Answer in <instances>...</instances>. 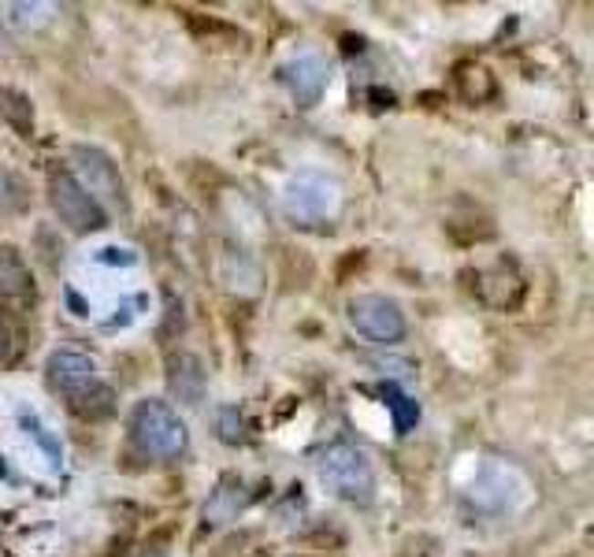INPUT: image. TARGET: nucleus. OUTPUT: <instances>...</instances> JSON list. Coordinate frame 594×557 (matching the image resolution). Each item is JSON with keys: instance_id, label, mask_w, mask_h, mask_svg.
Segmentation results:
<instances>
[{"instance_id": "11", "label": "nucleus", "mask_w": 594, "mask_h": 557, "mask_svg": "<svg viewBox=\"0 0 594 557\" xmlns=\"http://www.w3.org/2000/svg\"><path fill=\"white\" fill-rule=\"evenodd\" d=\"M0 120H5L16 134L30 138L34 134V104H30V97L12 89V86H0Z\"/></svg>"}, {"instance_id": "19", "label": "nucleus", "mask_w": 594, "mask_h": 557, "mask_svg": "<svg viewBox=\"0 0 594 557\" xmlns=\"http://www.w3.org/2000/svg\"><path fill=\"white\" fill-rule=\"evenodd\" d=\"M234 416H238L234 409H224V416H220V420H224V438H227V442H238V438H242V427H231Z\"/></svg>"}, {"instance_id": "6", "label": "nucleus", "mask_w": 594, "mask_h": 557, "mask_svg": "<svg viewBox=\"0 0 594 557\" xmlns=\"http://www.w3.org/2000/svg\"><path fill=\"white\" fill-rule=\"evenodd\" d=\"M48 201H52V212L60 215V223H68L75 235L100 231L104 223H108L104 208H100L68 172H57V175L48 179Z\"/></svg>"}, {"instance_id": "3", "label": "nucleus", "mask_w": 594, "mask_h": 557, "mask_svg": "<svg viewBox=\"0 0 594 557\" xmlns=\"http://www.w3.org/2000/svg\"><path fill=\"white\" fill-rule=\"evenodd\" d=\"M283 212L294 223H323L342 212V186L323 172H297L283 186Z\"/></svg>"}, {"instance_id": "14", "label": "nucleus", "mask_w": 594, "mask_h": 557, "mask_svg": "<svg viewBox=\"0 0 594 557\" xmlns=\"http://www.w3.org/2000/svg\"><path fill=\"white\" fill-rule=\"evenodd\" d=\"M71 409H75L78 416L100 420V416L112 413V390L100 386V383H93V386H86V390H82V394H75V398H71Z\"/></svg>"}, {"instance_id": "5", "label": "nucleus", "mask_w": 594, "mask_h": 557, "mask_svg": "<svg viewBox=\"0 0 594 557\" xmlns=\"http://www.w3.org/2000/svg\"><path fill=\"white\" fill-rule=\"evenodd\" d=\"M349 323L364 334V339L380 342V346L401 342L405 331H409L401 305L394 298H387V294H357L349 301Z\"/></svg>"}, {"instance_id": "8", "label": "nucleus", "mask_w": 594, "mask_h": 557, "mask_svg": "<svg viewBox=\"0 0 594 557\" xmlns=\"http://www.w3.org/2000/svg\"><path fill=\"white\" fill-rule=\"evenodd\" d=\"M283 75H287V82H290V89H294V97H297L301 108L319 104L323 89H328V79H331L328 75V64H323V56H316V52L294 56Z\"/></svg>"}, {"instance_id": "4", "label": "nucleus", "mask_w": 594, "mask_h": 557, "mask_svg": "<svg viewBox=\"0 0 594 557\" xmlns=\"http://www.w3.org/2000/svg\"><path fill=\"white\" fill-rule=\"evenodd\" d=\"M100 208L104 205H120L127 208V186H123V175L116 160L100 152L97 145H75L71 149V172H68Z\"/></svg>"}, {"instance_id": "18", "label": "nucleus", "mask_w": 594, "mask_h": 557, "mask_svg": "<svg viewBox=\"0 0 594 557\" xmlns=\"http://www.w3.org/2000/svg\"><path fill=\"white\" fill-rule=\"evenodd\" d=\"M100 260H104V264H134V253H130V249L108 246V249H100Z\"/></svg>"}, {"instance_id": "9", "label": "nucleus", "mask_w": 594, "mask_h": 557, "mask_svg": "<svg viewBox=\"0 0 594 557\" xmlns=\"http://www.w3.org/2000/svg\"><path fill=\"white\" fill-rule=\"evenodd\" d=\"M48 383L64 390V394H82L86 386L97 383V364L86 357V353H75V350H60L48 357Z\"/></svg>"}, {"instance_id": "2", "label": "nucleus", "mask_w": 594, "mask_h": 557, "mask_svg": "<svg viewBox=\"0 0 594 557\" xmlns=\"http://www.w3.org/2000/svg\"><path fill=\"white\" fill-rule=\"evenodd\" d=\"M130 431H134V438H138V446H141L145 454L164 457V461L179 457L186 450V438H190L182 416L168 402H160V398H141L134 405Z\"/></svg>"}, {"instance_id": "20", "label": "nucleus", "mask_w": 594, "mask_h": 557, "mask_svg": "<svg viewBox=\"0 0 594 557\" xmlns=\"http://www.w3.org/2000/svg\"><path fill=\"white\" fill-rule=\"evenodd\" d=\"M0 48H5V41H0Z\"/></svg>"}, {"instance_id": "13", "label": "nucleus", "mask_w": 594, "mask_h": 557, "mask_svg": "<svg viewBox=\"0 0 594 557\" xmlns=\"http://www.w3.org/2000/svg\"><path fill=\"white\" fill-rule=\"evenodd\" d=\"M30 287H34V278H30L23 257L12 246H0V294L19 298V294H30Z\"/></svg>"}, {"instance_id": "10", "label": "nucleus", "mask_w": 594, "mask_h": 557, "mask_svg": "<svg viewBox=\"0 0 594 557\" xmlns=\"http://www.w3.org/2000/svg\"><path fill=\"white\" fill-rule=\"evenodd\" d=\"M516 476H520L516 468L491 461L487 468L479 472V479L472 483V501H475V506H483V510H491V513H498V510H509V506H513L509 479H516Z\"/></svg>"}, {"instance_id": "16", "label": "nucleus", "mask_w": 594, "mask_h": 557, "mask_svg": "<svg viewBox=\"0 0 594 557\" xmlns=\"http://www.w3.org/2000/svg\"><path fill=\"white\" fill-rule=\"evenodd\" d=\"M231 490H234V479H224V483H220V490H215V494H212V501L204 506V517H208V520L224 524V520H231V517L238 513V506H242V494H238V498H231Z\"/></svg>"}, {"instance_id": "7", "label": "nucleus", "mask_w": 594, "mask_h": 557, "mask_svg": "<svg viewBox=\"0 0 594 557\" xmlns=\"http://www.w3.org/2000/svg\"><path fill=\"white\" fill-rule=\"evenodd\" d=\"M168 390L179 405L197 409L204 402V390H208V372L204 361L197 353H175L168 361Z\"/></svg>"}, {"instance_id": "15", "label": "nucleus", "mask_w": 594, "mask_h": 557, "mask_svg": "<svg viewBox=\"0 0 594 557\" xmlns=\"http://www.w3.org/2000/svg\"><path fill=\"white\" fill-rule=\"evenodd\" d=\"M383 398H387V405H391V413H394V431H398V435H409V427L420 420V405H416L409 394H401V390H394L391 383L383 386Z\"/></svg>"}, {"instance_id": "17", "label": "nucleus", "mask_w": 594, "mask_h": 557, "mask_svg": "<svg viewBox=\"0 0 594 557\" xmlns=\"http://www.w3.org/2000/svg\"><path fill=\"white\" fill-rule=\"evenodd\" d=\"M457 82H461V93L468 97V100H487L491 93H495V82H491V75L483 71V68H461L457 71Z\"/></svg>"}, {"instance_id": "12", "label": "nucleus", "mask_w": 594, "mask_h": 557, "mask_svg": "<svg viewBox=\"0 0 594 557\" xmlns=\"http://www.w3.org/2000/svg\"><path fill=\"white\" fill-rule=\"evenodd\" d=\"M57 5H48V0H16V5H8V23L16 30H45L52 19H57Z\"/></svg>"}, {"instance_id": "1", "label": "nucleus", "mask_w": 594, "mask_h": 557, "mask_svg": "<svg viewBox=\"0 0 594 557\" xmlns=\"http://www.w3.org/2000/svg\"><path fill=\"white\" fill-rule=\"evenodd\" d=\"M319 479L328 483V490H335L346 501H357V506H368L375 498V472L364 450L349 442H335L319 454Z\"/></svg>"}]
</instances>
